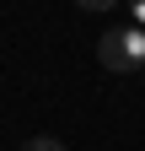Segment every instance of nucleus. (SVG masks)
<instances>
[{"label":"nucleus","mask_w":145,"mask_h":151,"mask_svg":"<svg viewBox=\"0 0 145 151\" xmlns=\"http://www.w3.org/2000/svg\"><path fill=\"white\" fill-rule=\"evenodd\" d=\"M97 60L107 70H140L145 76V27H107L102 43H97Z\"/></svg>","instance_id":"f257e3e1"},{"label":"nucleus","mask_w":145,"mask_h":151,"mask_svg":"<svg viewBox=\"0 0 145 151\" xmlns=\"http://www.w3.org/2000/svg\"><path fill=\"white\" fill-rule=\"evenodd\" d=\"M75 6H81V11H113L118 0H75Z\"/></svg>","instance_id":"7ed1b4c3"},{"label":"nucleus","mask_w":145,"mask_h":151,"mask_svg":"<svg viewBox=\"0 0 145 151\" xmlns=\"http://www.w3.org/2000/svg\"><path fill=\"white\" fill-rule=\"evenodd\" d=\"M27 151H65V146L54 140V135H32V140H27Z\"/></svg>","instance_id":"f03ea898"},{"label":"nucleus","mask_w":145,"mask_h":151,"mask_svg":"<svg viewBox=\"0 0 145 151\" xmlns=\"http://www.w3.org/2000/svg\"><path fill=\"white\" fill-rule=\"evenodd\" d=\"M129 22H134V27H145V0H129Z\"/></svg>","instance_id":"20e7f679"}]
</instances>
